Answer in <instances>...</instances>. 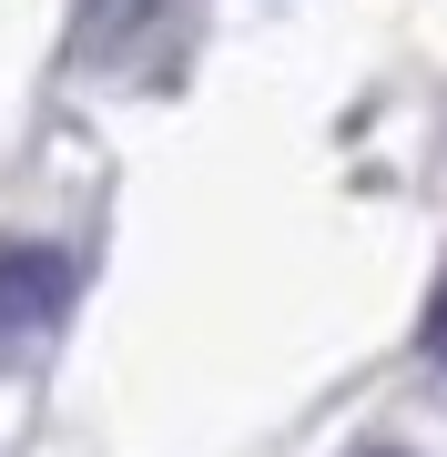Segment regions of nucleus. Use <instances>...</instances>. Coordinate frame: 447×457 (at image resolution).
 <instances>
[{
    "instance_id": "nucleus-1",
    "label": "nucleus",
    "mask_w": 447,
    "mask_h": 457,
    "mask_svg": "<svg viewBox=\"0 0 447 457\" xmlns=\"http://www.w3.org/2000/svg\"><path fill=\"white\" fill-rule=\"evenodd\" d=\"M71 305V264L51 245H0V345H31L41 326H62Z\"/></svg>"
},
{
    "instance_id": "nucleus-2",
    "label": "nucleus",
    "mask_w": 447,
    "mask_h": 457,
    "mask_svg": "<svg viewBox=\"0 0 447 457\" xmlns=\"http://www.w3.org/2000/svg\"><path fill=\"white\" fill-rule=\"evenodd\" d=\"M417 345L447 366V264H437V285H427V315H417Z\"/></svg>"
},
{
    "instance_id": "nucleus-3",
    "label": "nucleus",
    "mask_w": 447,
    "mask_h": 457,
    "mask_svg": "<svg viewBox=\"0 0 447 457\" xmlns=\"http://www.w3.org/2000/svg\"><path fill=\"white\" fill-rule=\"evenodd\" d=\"M377 457H397V447H377Z\"/></svg>"
}]
</instances>
